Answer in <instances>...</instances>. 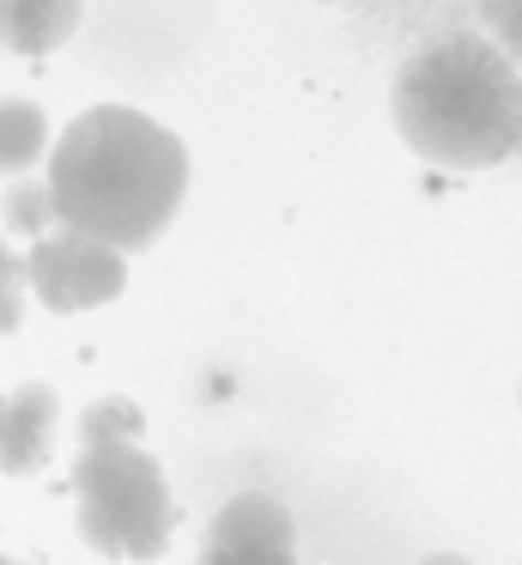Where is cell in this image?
Returning <instances> with one entry per match:
<instances>
[{
	"instance_id": "obj_14",
	"label": "cell",
	"mask_w": 522,
	"mask_h": 565,
	"mask_svg": "<svg viewBox=\"0 0 522 565\" xmlns=\"http://www.w3.org/2000/svg\"><path fill=\"white\" fill-rule=\"evenodd\" d=\"M0 565H19V559H7V553H0Z\"/></svg>"
},
{
	"instance_id": "obj_9",
	"label": "cell",
	"mask_w": 522,
	"mask_h": 565,
	"mask_svg": "<svg viewBox=\"0 0 522 565\" xmlns=\"http://www.w3.org/2000/svg\"><path fill=\"white\" fill-rule=\"evenodd\" d=\"M49 147V116L31 98L0 104V171H31Z\"/></svg>"
},
{
	"instance_id": "obj_13",
	"label": "cell",
	"mask_w": 522,
	"mask_h": 565,
	"mask_svg": "<svg viewBox=\"0 0 522 565\" xmlns=\"http://www.w3.org/2000/svg\"><path fill=\"white\" fill-rule=\"evenodd\" d=\"M419 565H468V559H461V553H425Z\"/></svg>"
},
{
	"instance_id": "obj_8",
	"label": "cell",
	"mask_w": 522,
	"mask_h": 565,
	"mask_svg": "<svg viewBox=\"0 0 522 565\" xmlns=\"http://www.w3.org/2000/svg\"><path fill=\"white\" fill-rule=\"evenodd\" d=\"M85 25V0H0V50L55 55Z\"/></svg>"
},
{
	"instance_id": "obj_5",
	"label": "cell",
	"mask_w": 522,
	"mask_h": 565,
	"mask_svg": "<svg viewBox=\"0 0 522 565\" xmlns=\"http://www.w3.org/2000/svg\"><path fill=\"white\" fill-rule=\"evenodd\" d=\"M206 25V0H92V50L104 62H177Z\"/></svg>"
},
{
	"instance_id": "obj_1",
	"label": "cell",
	"mask_w": 522,
	"mask_h": 565,
	"mask_svg": "<svg viewBox=\"0 0 522 565\" xmlns=\"http://www.w3.org/2000/svg\"><path fill=\"white\" fill-rule=\"evenodd\" d=\"M49 207L55 225L85 232L109 249H146L182 207L189 152L164 122L128 104H97L73 116L49 152Z\"/></svg>"
},
{
	"instance_id": "obj_10",
	"label": "cell",
	"mask_w": 522,
	"mask_h": 565,
	"mask_svg": "<svg viewBox=\"0 0 522 565\" xmlns=\"http://www.w3.org/2000/svg\"><path fill=\"white\" fill-rule=\"evenodd\" d=\"M7 225H12V232H24V237L36 244V237H43L49 225H55L49 189H43V183H19V189H12V195H7Z\"/></svg>"
},
{
	"instance_id": "obj_15",
	"label": "cell",
	"mask_w": 522,
	"mask_h": 565,
	"mask_svg": "<svg viewBox=\"0 0 522 565\" xmlns=\"http://www.w3.org/2000/svg\"><path fill=\"white\" fill-rule=\"evenodd\" d=\"M0 402H7V395H0Z\"/></svg>"
},
{
	"instance_id": "obj_7",
	"label": "cell",
	"mask_w": 522,
	"mask_h": 565,
	"mask_svg": "<svg viewBox=\"0 0 522 565\" xmlns=\"http://www.w3.org/2000/svg\"><path fill=\"white\" fill-rule=\"evenodd\" d=\"M61 395L49 383H24L0 402V475L31 480L49 462V431H55Z\"/></svg>"
},
{
	"instance_id": "obj_3",
	"label": "cell",
	"mask_w": 522,
	"mask_h": 565,
	"mask_svg": "<svg viewBox=\"0 0 522 565\" xmlns=\"http://www.w3.org/2000/svg\"><path fill=\"white\" fill-rule=\"evenodd\" d=\"M73 523L79 541L104 559H158L170 547V504L164 468L140 444V407L104 395L79 419V450H73Z\"/></svg>"
},
{
	"instance_id": "obj_6",
	"label": "cell",
	"mask_w": 522,
	"mask_h": 565,
	"mask_svg": "<svg viewBox=\"0 0 522 565\" xmlns=\"http://www.w3.org/2000/svg\"><path fill=\"white\" fill-rule=\"evenodd\" d=\"M194 565H298V523L267 492H237L206 523Z\"/></svg>"
},
{
	"instance_id": "obj_4",
	"label": "cell",
	"mask_w": 522,
	"mask_h": 565,
	"mask_svg": "<svg viewBox=\"0 0 522 565\" xmlns=\"http://www.w3.org/2000/svg\"><path fill=\"white\" fill-rule=\"evenodd\" d=\"M24 280H31V292L43 298L55 317H73V310L109 305V298L128 286V262H121V249L55 225V232H43L31 244V256H24Z\"/></svg>"
},
{
	"instance_id": "obj_12",
	"label": "cell",
	"mask_w": 522,
	"mask_h": 565,
	"mask_svg": "<svg viewBox=\"0 0 522 565\" xmlns=\"http://www.w3.org/2000/svg\"><path fill=\"white\" fill-rule=\"evenodd\" d=\"M24 317V262L0 244V334H12Z\"/></svg>"
},
{
	"instance_id": "obj_2",
	"label": "cell",
	"mask_w": 522,
	"mask_h": 565,
	"mask_svg": "<svg viewBox=\"0 0 522 565\" xmlns=\"http://www.w3.org/2000/svg\"><path fill=\"white\" fill-rule=\"evenodd\" d=\"M395 128L419 159L444 171H486L522 147V74L492 38L449 31L413 50L388 92Z\"/></svg>"
},
{
	"instance_id": "obj_11",
	"label": "cell",
	"mask_w": 522,
	"mask_h": 565,
	"mask_svg": "<svg viewBox=\"0 0 522 565\" xmlns=\"http://www.w3.org/2000/svg\"><path fill=\"white\" fill-rule=\"evenodd\" d=\"M480 13H486V31H492V50L522 74V0H486Z\"/></svg>"
}]
</instances>
